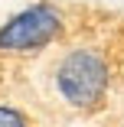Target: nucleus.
Masks as SVG:
<instances>
[{"instance_id": "nucleus-3", "label": "nucleus", "mask_w": 124, "mask_h": 127, "mask_svg": "<svg viewBox=\"0 0 124 127\" xmlns=\"http://www.w3.org/2000/svg\"><path fill=\"white\" fill-rule=\"evenodd\" d=\"M0 127H33V117L13 101L0 98Z\"/></svg>"}, {"instance_id": "nucleus-2", "label": "nucleus", "mask_w": 124, "mask_h": 127, "mask_svg": "<svg viewBox=\"0 0 124 127\" xmlns=\"http://www.w3.org/2000/svg\"><path fill=\"white\" fill-rule=\"evenodd\" d=\"M75 23L79 20L72 16V10L56 0H39V3L20 10L0 26V72L39 59L62 36H69Z\"/></svg>"}, {"instance_id": "nucleus-1", "label": "nucleus", "mask_w": 124, "mask_h": 127, "mask_svg": "<svg viewBox=\"0 0 124 127\" xmlns=\"http://www.w3.org/2000/svg\"><path fill=\"white\" fill-rule=\"evenodd\" d=\"M36 62L42 98L65 114H98L114 98L124 75V42L118 30L79 20L69 36Z\"/></svg>"}, {"instance_id": "nucleus-4", "label": "nucleus", "mask_w": 124, "mask_h": 127, "mask_svg": "<svg viewBox=\"0 0 124 127\" xmlns=\"http://www.w3.org/2000/svg\"><path fill=\"white\" fill-rule=\"evenodd\" d=\"M118 127H124V121H121V124H118Z\"/></svg>"}]
</instances>
